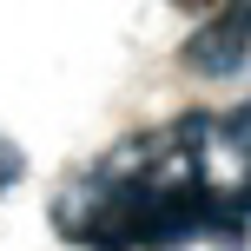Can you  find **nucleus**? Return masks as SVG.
I'll use <instances>...</instances> for the list:
<instances>
[{"label": "nucleus", "instance_id": "obj_1", "mask_svg": "<svg viewBox=\"0 0 251 251\" xmlns=\"http://www.w3.org/2000/svg\"><path fill=\"white\" fill-rule=\"evenodd\" d=\"M53 225L86 251H178L199 238L238 245L245 212L212 178V113H178L106 146L60 185Z\"/></svg>", "mask_w": 251, "mask_h": 251}, {"label": "nucleus", "instance_id": "obj_2", "mask_svg": "<svg viewBox=\"0 0 251 251\" xmlns=\"http://www.w3.org/2000/svg\"><path fill=\"white\" fill-rule=\"evenodd\" d=\"M251 60V0H231L212 20H199V33L185 40V66L205 79H231Z\"/></svg>", "mask_w": 251, "mask_h": 251}, {"label": "nucleus", "instance_id": "obj_3", "mask_svg": "<svg viewBox=\"0 0 251 251\" xmlns=\"http://www.w3.org/2000/svg\"><path fill=\"white\" fill-rule=\"evenodd\" d=\"M26 178V159H20V146H13V139H0V192H13Z\"/></svg>", "mask_w": 251, "mask_h": 251}]
</instances>
